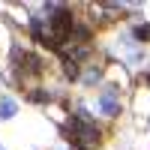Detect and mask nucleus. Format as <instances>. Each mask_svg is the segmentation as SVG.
<instances>
[{
	"label": "nucleus",
	"instance_id": "nucleus-3",
	"mask_svg": "<svg viewBox=\"0 0 150 150\" xmlns=\"http://www.w3.org/2000/svg\"><path fill=\"white\" fill-rule=\"evenodd\" d=\"M135 39H141V42L150 39V24H138V27H135Z\"/></svg>",
	"mask_w": 150,
	"mask_h": 150
},
{
	"label": "nucleus",
	"instance_id": "nucleus-2",
	"mask_svg": "<svg viewBox=\"0 0 150 150\" xmlns=\"http://www.w3.org/2000/svg\"><path fill=\"white\" fill-rule=\"evenodd\" d=\"M12 114H15V102L3 99V102H0V117H12Z\"/></svg>",
	"mask_w": 150,
	"mask_h": 150
},
{
	"label": "nucleus",
	"instance_id": "nucleus-1",
	"mask_svg": "<svg viewBox=\"0 0 150 150\" xmlns=\"http://www.w3.org/2000/svg\"><path fill=\"white\" fill-rule=\"evenodd\" d=\"M99 108H102L108 117L120 114V90H117V87H105V90L99 93Z\"/></svg>",
	"mask_w": 150,
	"mask_h": 150
},
{
	"label": "nucleus",
	"instance_id": "nucleus-4",
	"mask_svg": "<svg viewBox=\"0 0 150 150\" xmlns=\"http://www.w3.org/2000/svg\"><path fill=\"white\" fill-rule=\"evenodd\" d=\"M72 150H90V147H72Z\"/></svg>",
	"mask_w": 150,
	"mask_h": 150
}]
</instances>
